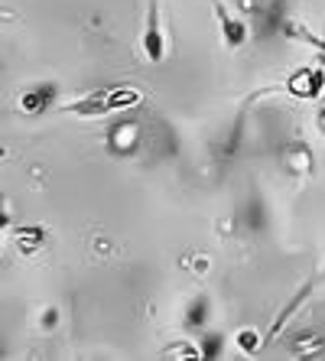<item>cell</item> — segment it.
Segmentation results:
<instances>
[{
	"instance_id": "6da1fadb",
	"label": "cell",
	"mask_w": 325,
	"mask_h": 361,
	"mask_svg": "<svg viewBox=\"0 0 325 361\" xmlns=\"http://www.w3.org/2000/svg\"><path fill=\"white\" fill-rule=\"evenodd\" d=\"M143 52L150 62H159L163 52H166V42H163V26H159V0H150V10H147V30H143L140 39Z\"/></svg>"
},
{
	"instance_id": "7a4b0ae2",
	"label": "cell",
	"mask_w": 325,
	"mask_h": 361,
	"mask_svg": "<svg viewBox=\"0 0 325 361\" xmlns=\"http://www.w3.org/2000/svg\"><path fill=\"white\" fill-rule=\"evenodd\" d=\"M215 10H218V20H221V33H225V39H228V46H241L244 39H247V30H244V23L241 20H234L231 13H228L221 4H215Z\"/></svg>"
},
{
	"instance_id": "3957f363",
	"label": "cell",
	"mask_w": 325,
	"mask_h": 361,
	"mask_svg": "<svg viewBox=\"0 0 325 361\" xmlns=\"http://www.w3.org/2000/svg\"><path fill=\"white\" fill-rule=\"evenodd\" d=\"M238 342H244V348H247V352H254V348H257V336H254V332H244V336H238Z\"/></svg>"
}]
</instances>
